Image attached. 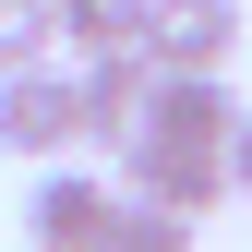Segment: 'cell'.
Wrapping results in <instances>:
<instances>
[{
    "mask_svg": "<svg viewBox=\"0 0 252 252\" xmlns=\"http://www.w3.org/2000/svg\"><path fill=\"white\" fill-rule=\"evenodd\" d=\"M84 144V96L60 60H36V72H0V156H24V168H60V156Z\"/></svg>",
    "mask_w": 252,
    "mask_h": 252,
    "instance_id": "1",
    "label": "cell"
},
{
    "mask_svg": "<svg viewBox=\"0 0 252 252\" xmlns=\"http://www.w3.org/2000/svg\"><path fill=\"white\" fill-rule=\"evenodd\" d=\"M120 204H156V216H216L228 204V156H204V144H120Z\"/></svg>",
    "mask_w": 252,
    "mask_h": 252,
    "instance_id": "2",
    "label": "cell"
},
{
    "mask_svg": "<svg viewBox=\"0 0 252 252\" xmlns=\"http://www.w3.org/2000/svg\"><path fill=\"white\" fill-rule=\"evenodd\" d=\"M108 216H120V180L60 156V168H36V192H24V240H36V252H96Z\"/></svg>",
    "mask_w": 252,
    "mask_h": 252,
    "instance_id": "3",
    "label": "cell"
},
{
    "mask_svg": "<svg viewBox=\"0 0 252 252\" xmlns=\"http://www.w3.org/2000/svg\"><path fill=\"white\" fill-rule=\"evenodd\" d=\"M228 132H240L228 72H156V96H144V144H204V156H228Z\"/></svg>",
    "mask_w": 252,
    "mask_h": 252,
    "instance_id": "4",
    "label": "cell"
},
{
    "mask_svg": "<svg viewBox=\"0 0 252 252\" xmlns=\"http://www.w3.org/2000/svg\"><path fill=\"white\" fill-rule=\"evenodd\" d=\"M228 48H240V0H156L144 12L156 72H228Z\"/></svg>",
    "mask_w": 252,
    "mask_h": 252,
    "instance_id": "5",
    "label": "cell"
},
{
    "mask_svg": "<svg viewBox=\"0 0 252 252\" xmlns=\"http://www.w3.org/2000/svg\"><path fill=\"white\" fill-rule=\"evenodd\" d=\"M72 96H84V144H132L144 132V96H156V60L144 48H120V60H72Z\"/></svg>",
    "mask_w": 252,
    "mask_h": 252,
    "instance_id": "6",
    "label": "cell"
},
{
    "mask_svg": "<svg viewBox=\"0 0 252 252\" xmlns=\"http://www.w3.org/2000/svg\"><path fill=\"white\" fill-rule=\"evenodd\" d=\"M144 12H156V0H48V24H60V48H72V60L144 48Z\"/></svg>",
    "mask_w": 252,
    "mask_h": 252,
    "instance_id": "7",
    "label": "cell"
},
{
    "mask_svg": "<svg viewBox=\"0 0 252 252\" xmlns=\"http://www.w3.org/2000/svg\"><path fill=\"white\" fill-rule=\"evenodd\" d=\"M48 48H60V24H48V0H0V72H36Z\"/></svg>",
    "mask_w": 252,
    "mask_h": 252,
    "instance_id": "8",
    "label": "cell"
},
{
    "mask_svg": "<svg viewBox=\"0 0 252 252\" xmlns=\"http://www.w3.org/2000/svg\"><path fill=\"white\" fill-rule=\"evenodd\" d=\"M96 252H192V228H180V216H156V204H120Z\"/></svg>",
    "mask_w": 252,
    "mask_h": 252,
    "instance_id": "9",
    "label": "cell"
},
{
    "mask_svg": "<svg viewBox=\"0 0 252 252\" xmlns=\"http://www.w3.org/2000/svg\"><path fill=\"white\" fill-rule=\"evenodd\" d=\"M228 192H252V108H240V132H228Z\"/></svg>",
    "mask_w": 252,
    "mask_h": 252,
    "instance_id": "10",
    "label": "cell"
}]
</instances>
